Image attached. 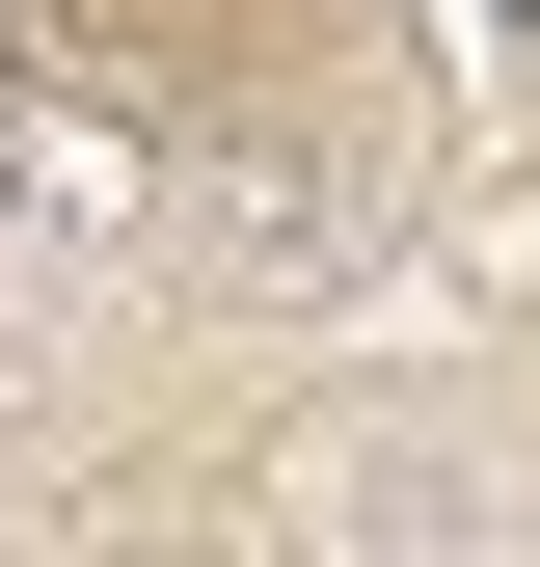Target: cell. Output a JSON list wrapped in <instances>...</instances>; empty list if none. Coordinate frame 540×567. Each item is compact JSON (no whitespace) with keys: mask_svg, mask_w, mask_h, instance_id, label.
Segmentation results:
<instances>
[{"mask_svg":"<svg viewBox=\"0 0 540 567\" xmlns=\"http://www.w3.org/2000/svg\"><path fill=\"white\" fill-rule=\"evenodd\" d=\"M378 217H352V163H298V135H270V163H217V270H270V298H298V270H352Z\"/></svg>","mask_w":540,"mask_h":567,"instance_id":"1","label":"cell"}]
</instances>
